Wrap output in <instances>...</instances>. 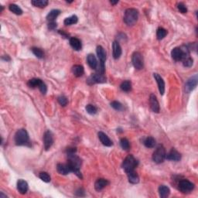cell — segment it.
<instances>
[{"instance_id": "obj_1", "label": "cell", "mask_w": 198, "mask_h": 198, "mask_svg": "<svg viewBox=\"0 0 198 198\" xmlns=\"http://www.w3.org/2000/svg\"><path fill=\"white\" fill-rule=\"evenodd\" d=\"M67 157H68L67 164L70 167L72 173H75L80 179L83 178L80 171V167L81 166V159L78 156L75 155V153L67 154Z\"/></svg>"}, {"instance_id": "obj_2", "label": "cell", "mask_w": 198, "mask_h": 198, "mask_svg": "<svg viewBox=\"0 0 198 198\" xmlns=\"http://www.w3.org/2000/svg\"><path fill=\"white\" fill-rule=\"evenodd\" d=\"M139 19V11L133 8L127 9L124 16V22L128 26H133Z\"/></svg>"}, {"instance_id": "obj_3", "label": "cell", "mask_w": 198, "mask_h": 198, "mask_svg": "<svg viewBox=\"0 0 198 198\" xmlns=\"http://www.w3.org/2000/svg\"><path fill=\"white\" fill-rule=\"evenodd\" d=\"M15 142L17 146H24L29 143V135L27 130L19 129L15 135Z\"/></svg>"}, {"instance_id": "obj_4", "label": "cell", "mask_w": 198, "mask_h": 198, "mask_svg": "<svg viewBox=\"0 0 198 198\" xmlns=\"http://www.w3.org/2000/svg\"><path fill=\"white\" fill-rule=\"evenodd\" d=\"M138 165V161L134 158L133 155H128L126 158L125 159V160L123 161V163H122V168L124 169L125 172L128 173V172H131L133 170H135V168L137 167Z\"/></svg>"}, {"instance_id": "obj_5", "label": "cell", "mask_w": 198, "mask_h": 198, "mask_svg": "<svg viewBox=\"0 0 198 198\" xmlns=\"http://www.w3.org/2000/svg\"><path fill=\"white\" fill-rule=\"evenodd\" d=\"M166 155H167V152H166L165 148L162 145H159L155 150V152H153L152 159L157 163H161L166 159Z\"/></svg>"}, {"instance_id": "obj_6", "label": "cell", "mask_w": 198, "mask_h": 198, "mask_svg": "<svg viewBox=\"0 0 198 198\" xmlns=\"http://www.w3.org/2000/svg\"><path fill=\"white\" fill-rule=\"evenodd\" d=\"M178 187L182 193L186 194L191 192L194 189V184L188 180H181L179 182Z\"/></svg>"}, {"instance_id": "obj_7", "label": "cell", "mask_w": 198, "mask_h": 198, "mask_svg": "<svg viewBox=\"0 0 198 198\" xmlns=\"http://www.w3.org/2000/svg\"><path fill=\"white\" fill-rule=\"evenodd\" d=\"M132 62L133 66L137 70H142L144 67V60L142 55L139 52H135L132 57Z\"/></svg>"}, {"instance_id": "obj_8", "label": "cell", "mask_w": 198, "mask_h": 198, "mask_svg": "<svg viewBox=\"0 0 198 198\" xmlns=\"http://www.w3.org/2000/svg\"><path fill=\"white\" fill-rule=\"evenodd\" d=\"M106 82V78L103 75H100V74H94L91 75L89 78L87 80V83L89 85H94V84H101V83H105Z\"/></svg>"}, {"instance_id": "obj_9", "label": "cell", "mask_w": 198, "mask_h": 198, "mask_svg": "<svg viewBox=\"0 0 198 198\" xmlns=\"http://www.w3.org/2000/svg\"><path fill=\"white\" fill-rule=\"evenodd\" d=\"M54 143V136L53 133L50 130L46 131L43 135V144H44V149L46 150H49Z\"/></svg>"}, {"instance_id": "obj_10", "label": "cell", "mask_w": 198, "mask_h": 198, "mask_svg": "<svg viewBox=\"0 0 198 198\" xmlns=\"http://www.w3.org/2000/svg\"><path fill=\"white\" fill-rule=\"evenodd\" d=\"M197 80L198 79L197 75L189 78L187 80V81L186 82V84H185V91L186 93H190L193 90L195 89V88L197 85Z\"/></svg>"}, {"instance_id": "obj_11", "label": "cell", "mask_w": 198, "mask_h": 198, "mask_svg": "<svg viewBox=\"0 0 198 198\" xmlns=\"http://www.w3.org/2000/svg\"><path fill=\"white\" fill-rule=\"evenodd\" d=\"M149 103H150V108L152 111L155 113H159V103L157 100V96L154 94H151L149 96Z\"/></svg>"}, {"instance_id": "obj_12", "label": "cell", "mask_w": 198, "mask_h": 198, "mask_svg": "<svg viewBox=\"0 0 198 198\" xmlns=\"http://www.w3.org/2000/svg\"><path fill=\"white\" fill-rule=\"evenodd\" d=\"M166 159L170 161H176V162H178V161H180V159H181V155H180V153L177 150L173 149H171L168 153H167V155H166Z\"/></svg>"}, {"instance_id": "obj_13", "label": "cell", "mask_w": 198, "mask_h": 198, "mask_svg": "<svg viewBox=\"0 0 198 198\" xmlns=\"http://www.w3.org/2000/svg\"><path fill=\"white\" fill-rule=\"evenodd\" d=\"M153 76L155 80H157L159 93H160V94L162 95V94H164V92H165V82H164L162 78L159 75V74H153Z\"/></svg>"}, {"instance_id": "obj_14", "label": "cell", "mask_w": 198, "mask_h": 198, "mask_svg": "<svg viewBox=\"0 0 198 198\" xmlns=\"http://www.w3.org/2000/svg\"><path fill=\"white\" fill-rule=\"evenodd\" d=\"M112 52H113V57L116 60L122 55V47L118 41H114L112 43Z\"/></svg>"}, {"instance_id": "obj_15", "label": "cell", "mask_w": 198, "mask_h": 198, "mask_svg": "<svg viewBox=\"0 0 198 198\" xmlns=\"http://www.w3.org/2000/svg\"><path fill=\"white\" fill-rule=\"evenodd\" d=\"M98 135H99L100 141H101V142L102 143L104 146L110 147V146H112V145H113V142H112V140L109 139V137L105 134V133H102V132H99Z\"/></svg>"}, {"instance_id": "obj_16", "label": "cell", "mask_w": 198, "mask_h": 198, "mask_svg": "<svg viewBox=\"0 0 198 198\" xmlns=\"http://www.w3.org/2000/svg\"><path fill=\"white\" fill-rule=\"evenodd\" d=\"M28 189L29 186L27 181H25L23 180H18V182H17V190H18V191L21 194H27V191H28Z\"/></svg>"}, {"instance_id": "obj_17", "label": "cell", "mask_w": 198, "mask_h": 198, "mask_svg": "<svg viewBox=\"0 0 198 198\" xmlns=\"http://www.w3.org/2000/svg\"><path fill=\"white\" fill-rule=\"evenodd\" d=\"M57 172L60 174L62 175H67L68 173H71V170H70V167H69L68 164H62V163H58L57 166Z\"/></svg>"}, {"instance_id": "obj_18", "label": "cell", "mask_w": 198, "mask_h": 198, "mask_svg": "<svg viewBox=\"0 0 198 198\" xmlns=\"http://www.w3.org/2000/svg\"><path fill=\"white\" fill-rule=\"evenodd\" d=\"M109 184V182L105 179H98L94 183V188L97 191H100L104 189L105 186H107Z\"/></svg>"}, {"instance_id": "obj_19", "label": "cell", "mask_w": 198, "mask_h": 198, "mask_svg": "<svg viewBox=\"0 0 198 198\" xmlns=\"http://www.w3.org/2000/svg\"><path fill=\"white\" fill-rule=\"evenodd\" d=\"M96 52H97V55L99 59L100 64H104V62L106 60V52L104 48L101 46H98L97 49H96Z\"/></svg>"}, {"instance_id": "obj_20", "label": "cell", "mask_w": 198, "mask_h": 198, "mask_svg": "<svg viewBox=\"0 0 198 198\" xmlns=\"http://www.w3.org/2000/svg\"><path fill=\"white\" fill-rule=\"evenodd\" d=\"M87 62H88V65H89V67L91 68L95 69L96 70L99 63H98L97 59H96L95 56L94 54H88V57H87Z\"/></svg>"}, {"instance_id": "obj_21", "label": "cell", "mask_w": 198, "mask_h": 198, "mask_svg": "<svg viewBox=\"0 0 198 198\" xmlns=\"http://www.w3.org/2000/svg\"><path fill=\"white\" fill-rule=\"evenodd\" d=\"M127 175H128V179L129 183H133V184H136V183H138L139 182V175L135 170L128 172V173H127Z\"/></svg>"}, {"instance_id": "obj_22", "label": "cell", "mask_w": 198, "mask_h": 198, "mask_svg": "<svg viewBox=\"0 0 198 198\" xmlns=\"http://www.w3.org/2000/svg\"><path fill=\"white\" fill-rule=\"evenodd\" d=\"M70 44L71 46V47L73 48L75 51H78L81 50L82 45H81V42L79 39L76 37H71L70 38Z\"/></svg>"}, {"instance_id": "obj_23", "label": "cell", "mask_w": 198, "mask_h": 198, "mask_svg": "<svg viewBox=\"0 0 198 198\" xmlns=\"http://www.w3.org/2000/svg\"><path fill=\"white\" fill-rule=\"evenodd\" d=\"M159 197L162 198H166L169 197L170 194V190L168 186H165V185H161L159 187Z\"/></svg>"}, {"instance_id": "obj_24", "label": "cell", "mask_w": 198, "mask_h": 198, "mask_svg": "<svg viewBox=\"0 0 198 198\" xmlns=\"http://www.w3.org/2000/svg\"><path fill=\"white\" fill-rule=\"evenodd\" d=\"M60 14V10L59 9H53L46 16V20L49 22H55V20Z\"/></svg>"}, {"instance_id": "obj_25", "label": "cell", "mask_w": 198, "mask_h": 198, "mask_svg": "<svg viewBox=\"0 0 198 198\" xmlns=\"http://www.w3.org/2000/svg\"><path fill=\"white\" fill-rule=\"evenodd\" d=\"M72 72H73V74L75 75V76L79 78V77H81L82 75H84V73H85V69H84L83 66L77 64V65H75L72 67Z\"/></svg>"}, {"instance_id": "obj_26", "label": "cell", "mask_w": 198, "mask_h": 198, "mask_svg": "<svg viewBox=\"0 0 198 198\" xmlns=\"http://www.w3.org/2000/svg\"><path fill=\"white\" fill-rule=\"evenodd\" d=\"M42 81H43V80L39 79V78H33V79L29 80L28 83H27V85L31 88H39V86L40 85V84L42 83Z\"/></svg>"}, {"instance_id": "obj_27", "label": "cell", "mask_w": 198, "mask_h": 198, "mask_svg": "<svg viewBox=\"0 0 198 198\" xmlns=\"http://www.w3.org/2000/svg\"><path fill=\"white\" fill-rule=\"evenodd\" d=\"M31 4L36 7L44 8L48 5V1L47 0H33L31 1Z\"/></svg>"}, {"instance_id": "obj_28", "label": "cell", "mask_w": 198, "mask_h": 198, "mask_svg": "<svg viewBox=\"0 0 198 198\" xmlns=\"http://www.w3.org/2000/svg\"><path fill=\"white\" fill-rule=\"evenodd\" d=\"M144 145L147 148H153L155 147L156 146V139H154L153 137H151V136H149V137L146 138V139L144 140Z\"/></svg>"}, {"instance_id": "obj_29", "label": "cell", "mask_w": 198, "mask_h": 198, "mask_svg": "<svg viewBox=\"0 0 198 198\" xmlns=\"http://www.w3.org/2000/svg\"><path fill=\"white\" fill-rule=\"evenodd\" d=\"M120 88L122 91H125V92H128L132 90V83L130 80H125L122 82L120 85Z\"/></svg>"}, {"instance_id": "obj_30", "label": "cell", "mask_w": 198, "mask_h": 198, "mask_svg": "<svg viewBox=\"0 0 198 198\" xmlns=\"http://www.w3.org/2000/svg\"><path fill=\"white\" fill-rule=\"evenodd\" d=\"M78 21V17L74 15V16H71V17H68V18H66L64 21V23L65 26H70V25H73V24L77 23Z\"/></svg>"}, {"instance_id": "obj_31", "label": "cell", "mask_w": 198, "mask_h": 198, "mask_svg": "<svg viewBox=\"0 0 198 198\" xmlns=\"http://www.w3.org/2000/svg\"><path fill=\"white\" fill-rule=\"evenodd\" d=\"M9 9L11 12L15 13L16 15H22V10L16 4H10L9 6Z\"/></svg>"}, {"instance_id": "obj_32", "label": "cell", "mask_w": 198, "mask_h": 198, "mask_svg": "<svg viewBox=\"0 0 198 198\" xmlns=\"http://www.w3.org/2000/svg\"><path fill=\"white\" fill-rule=\"evenodd\" d=\"M167 30H165V29L162 28V27H159V28H158V30H157V39L159 40H162L166 36H167Z\"/></svg>"}, {"instance_id": "obj_33", "label": "cell", "mask_w": 198, "mask_h": 198, "mask_svg": "<svg viewBox=\"0 0 198 198\" xmlns=\"http://www.w3.org/2000/svg\"><path fill=\"white\" fill-rule=\"evenodd\" d=\"M120 146L124 150H128L130 148L129 141L127 139H125V138H122V139L120 140Z\"/></svg>"}, {"instance_id": "obj_34", "label": "cell", "mask_w": 198, "mask_h": 198, "mask_svg": "<svg viewBox=\"0 0 198 198\" xmlns=\"http://www.w3.org/2000/svg\"><path fill=\"white\" fill-rule=\"evenodd\" d=\"M183 64L184 67H192L193 64H194V60H193L192 57H191L190 56H188V57H185L184 59L183 60Z\"/></svg>"}, {"instance_id": "obj_35", "label": "cell", "mask_w": 198, "mask_h": 198, "mask_svg": "<svg viewBox=\"0 0 198 198\" xmlns=\"http://www.w3.org/2000/svg\"><path fill=\"white\" fill-rule=\"evenodd\" d=\"M31 51H32V52L33 53V54H34V55L36 56V57H38V58H43V57L44 54H43V51H42L41 49H40V48L33 47L31 49Z\"/></svg>"}, {"instance_id": "obj_36", "label": "cell", "mask_w": 198, "mask_h": 198, "mask_svg": "<svg viewBox=\"0 0 198 198\" xmlns=\"http://www.w3.org/2000/svg\"><path fill=\"white\" fill-rule=\"evenodd\" d=\"M39 177L40 178V180H42L45 183H49L51 180L50 175L47 173H46V172H41V173H40Z\"/></svg>"}, {"instance_id": "obj_37", "label": "cell", "mask_w": 198, "mask_h": 198, "mask_svg": "<svg viewBox=\"0 0 198 198\" xmlns=\"http://www.w3.org/2000/svg\"><path fill=\"white\" fill-rule=\"evenodd\" d=\"M86 111L88 114H90V115H94V114L97 113L98 109L94 105H92V104H88V105L86 106Z\"/></svg>"}, {"instance_id": "obj_38", "label": "cell", "mask_w": 198, "mask_h": 198, "mask_svg": "<svg viewBox=\"0 0 198 198\" xmlns=\"http://www.w3.org/2000/svg\"><path fill=\"white\" fill-rule=\"evenodd\" d=\"M111 106H112V107L116 111H122V109H123V107H122V104L117 101H112V102L111 103Z\"/></svg>"}, {"instance_id": "obj_39", "label": "cell", "mask_w": 198, "mask_h": 198, "mask_svg": "<svg viewBox=\"0 0 198 198\" xmlns=\"http://www.w3.org/2000/svg\"><path fill=\"white\" fill-rule=\"evenodd\" d=\"M57 101H58L59 104L62 106H66L68 103V101H67V99L64 95H60L57 98Z\"/></svg>"}, {"instance_id": "obj_40", "label": "cell", "mask_w": 198, "mask_h": 198, "mask_svg": "<svg viewBox=\"0 0 198 198\" xmlns=\"http://www.w3.org/2000/svg\"><path fill=\"white\" fill-rule=\"evenodd\" d=\"M177 8L179 9V11H180L181 13H186V12H187V9H186V6H185L183 3H178L177 4Z\"/></svg>"}, {"instance_id": "obj_41", "label": "cell", "mask_w": 198, "mask_h": 198, "mask_svg": "<svg viewBox=\"0 0 198 198\" xmlns=\"http://www.w3.org/2000/svg\"><path fill=\"white\" fill-rule=\"evenodd\" d=\"M38 88H39L40 92H41L43 94H45L46 93V91H47V88H46V84H45L43 81H42V83L40 84V85Z\"/></svg>"}, {"instance_id": "obj_42", "label": "cell", "mask_w": 198, "mask_h": 198, "mask_svg": "<svg viewBox=\"0 0 198 198\" xmlns=\"http://www.w3.org/2000/svg\"><path fill=\"white\" fill-rule=\"evenodd\" d=\"M56 27H57V23H56V22H49V23H48V28H49L50 30H54Z\"/></svg>"}, {"instance_id": "obj_43", "label": "cell", "mask_w": 198, "mask_h": 198, "mask_svg": "<svg viewBox=\"0 0 198 198\" xmlns=\"http://www.w3.org/2000/svg\"><path fill=\"white\" fill-rule=\"evenodd\" d=\"M59 33H60V34H61L63 36H64V37H67V36H68V35H67V33H64V31L61 32V30H59Z\"/></svg>"}, {"instance_id": "obj_44", "label": "cell", "mask_w": 198, "mask_h": 198, "mask_svg": "<svg viewBox=\"0 0 198 198\" xmlns=\"http://www.w3.org/2000/svg\"><path fill=\"white\" fill-rule=\"evenodd\" d=\"M110 2H111V4H112V5H116L118 3V1H110Z\"/></svg>"}, {"instance_id": "obj_45", "label": "cell", "mask_w": 198, "mask_h": 198, "mask_svg": "<svg viewBox=\"0 0 198 198\" xmlns=\"http://www.w3.org/2000/svg\"><path fill=\"white\" fill-rule=\"evenodd\" d=\"M0 197H1V198H2V197H7V196L4 195V194H3V193L1 192V194H0Z\"/></svg>"}, {"instance_id": "obj_46", "label": "cell", "mask_w": 198, "mask_h": 198, "mask_svg": "<svg viewBox=\"0 0 198 198\" xmlns=\"http://www.w3.org/2000/svg\"><path fill=\"white\" fill-rule=\"evenodd\" d=\"M2 59H5V60H10V58H9V56H7V55H6V57H2Z\"/></svg>"}]
</instances>
